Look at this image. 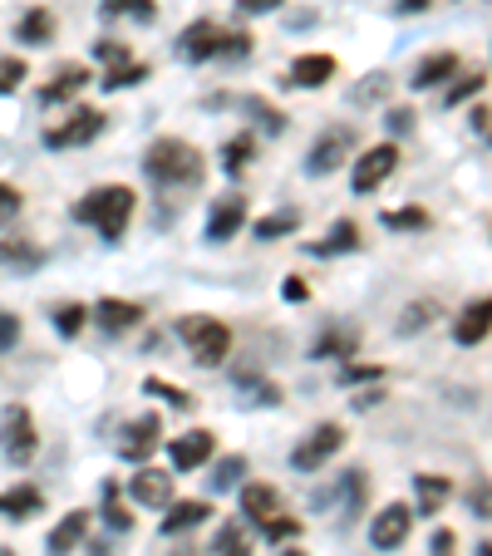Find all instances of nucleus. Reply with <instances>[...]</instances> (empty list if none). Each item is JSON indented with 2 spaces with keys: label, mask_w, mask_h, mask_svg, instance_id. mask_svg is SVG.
<instances>
[{
  "label": "nucleus",
  "mask_w": 492,
  "mask_h": 556,
  "mask_svg": "<svg viewBox=\"0 0 492 556\" xmlns=\"http://www.w3.org/2000/svg\"><path fill=\"white\" fill-rule=\"evenodd\" d=\"M261 536H267V542H296V536H300V522L281 513V517H271V522L261 527Z\"/></svg>",
  "instance_id": "42"
},
{
  "label": "nucleus",
  "mask_w": 492,
  "mask_h": 556,
  "mask_svg": "<svg viewBox=\"0 0 492 556\" xmlns=\"http://www.w3.org/2000/svg\"><path fill=\"white\" fill-rule=\"evenodd\" d=\"M44 507V492L35 488V482H15V488L0 492V517H15V522H25V517H35Z\"/></svg>",
  "instance_id": "20"
},
{
  "label": "nucleus",
  "mask_w": 492,
  "mask_h": 556,
  "mask_svg": "<svg viewBox=\"0 0 492 556\" xmlns=\"http://www.w3.org/2000/svg\"><path fill=\"white\" fill-rule=\"evenodd\" d=\"M158 434H163V424H158V414H143V418H133L129 428H124V439H118V453L129 463H148V453L158 449Z\"/></svg>",
  "instance_id": "13"
},
{
  "label": "nucleus",
  "mask_w": 492,
  "mask_h": 556,
  "mask_svg": "<svg viewBox=\"0 0 492 556\" xmlns=\"http://www.w3.org/2000/svg\"><path fill=\"white\" fill-rule=\"evenodd\" d=\"M246 222V197L242 193H226L217 197V207L207 212V242H232Z\"/></svg>",
  "instance_id": "14"
},
{
  "label": "nucleus",
  "mask_w": 492,
  "mask_h": 556,
  "mask_svg": "<svg viewBox=\"0 0 492 556\" xmlns=\"http://www.w3.org/2000/svg\"><path fill=\"white\" fill-rule=\"evenodd\" d=\"M300 232V212L296 207H281V212L257 217V242H281V236H296Z\"/></svg>",
  "instance_id": "29"
},
{
  "label": "nucleus",
  "mask_w": 492,
  "mask_h": 556,
  "mask_svg": "<svg viewBox=\"0 0 492 556\" xmlns=\"http://www.w3.org/2000/svg\"><path fill=\"white\" fill-rule=\"evenodd\" d=\"M482 85H488V75H463V79H458V85H453V89H449V94H443V104H449V108L468 104V99H472V94H482Z\"/></svg>",
  "instance_id": "41"
},
{
  "label": "nucleus",
  "mask_w": 492,
  "mask_h": 556,
  "mask_svg": "<svg viewBox=\"0 0 492 556\" xmlns=\"http://www.w3.org/2000/svg\"><path fill=\"white\" fill-rule=\"evenodd\" d=\"M385 124H389V133H409L414 129V114H409V108H389Z\"/></svg>",
  "instance_id": "51"
},
{
  "label": "nucleus",
  "mask_w": 492,
  "mask_h": 556,
  "mask_svg": "<svg viewBox=\"0 0 492 556\" xmlns=\"http://www.w3.org/2000/svg\"><path fill=\"white\" fill-rule=\"evenodd\" d=\"M428 546H433V556H453V546H458V536H453L449 527H439V532H433V542H428Z\"/></svg>",
  "instance_id": "50"
},
{
  "label": "nucleus",
  "mask_w": 492,
  "mask_h": 556,
  "mask_svg": "<svg viewBox=\"0 0 492 556\" xmlns=\"http://www.w3.org/2000/svg\"><path fill=\"white\" fill-rule=\"evenodd\" d=\"M143 389H148V395H158V399H168V404L182 409V414H193V409H197V399L187 395V389H178V385H163V379H143Z\"/></svg>",
  "instance_id": "37"
},
{
  "label": "nucleus",
  "mask_w": 492,
  "mask_h": 556,
  "mask_svg": "<svg viewBox=\"0 0 492 556\" xmlns=\"http://www.w3.org/2000/svg\"><path fill=\"white\" fill-rule=\"evenodd\" d=\"M458 75V54L453 50H439V54H428V60H418L414 65V79H409V85L414 89H439L443 79H453Z\"/></svg>",
  "instance_id": "21"
},
{
  "label": "nucleus",
  "mask_w": 492,
  "mask_h": 556,
  "mask_svg": "<svg viewBox=\"0 0 492 556\" xmlns=\"http://www.w3.org/2000/svg\"><path fill=\"white\" fill-rule=\"evenodd\" d=\"M354 143H360V133H354L350 124H345V129H325L321 139H315V148L306 153V172H311V178H325V172H335Z\"/></svg>",
  "instance_id": "8"
},
{
  "label": "nucleus",
  "mask_w": 492,
  "mask_h": 556,
  "mask_svg": "<svg viewBox=\"0 0 492 556\" xmlns=\"http://www.w3.org/2000/svg\"><path fill=\"white\" fill-rule=\"evenodd\" d=\"M212 449H217V439L207 434V428H193V434H178V439L168 443V453H172V468L178 473H193V468H203L207 458H212Z\"/></svg>",
  "instance_id": "15"
},
{
  "label": "nucleus",
  "mask_w": 492,
  "mask_h": 556,
  "mask_svg": "<svg viewBox=\"0 0 492 556\" xmlns=\"http://www.w3.org/2000/svg\"><path fill=\"white\" fill-rule=\"evenodd\" d=\"M15 340H21V321H15V315H11V311H0V354L11 350V345H15Z\"/></svg>",
  "instance_id": "48"
},
{
  "label": "nucleus",
  "mask_w": 492,
  "mask_h": 556,
  "mask_svg": "<svg viewBox=\"0 0 492 556\" xmlns=\"http://www.w3.org/2000/svg\"><path fill=\"white\" fill-rule=\"evenodd\" d=\"M143 172H148V182L153 188H163V193H187V188L203 182L207 158L187 139H158V143H148Z\"/></svg>",
  "instance_id": "1"
},
{
  "label": "nucleus",
  "mask_w": 492,
  "mask_h": 556,
  "mask_svg": "<svg viewBox=\"0 0 492 556\" xmlns=\"http://www.w3.org/2000/svg\"><path fill=\"white\" fill-rule=\"evenodd\" d=\"M143 79H148V65H133V60H124V65H114V69H104V75H99V85L104 89H129V85H143Z\"/></svg>",
  "instance_id": "33"
},
{
  "label": "nucleus",
  "mask_w": 492,
  "mask_h": 556,
  "mask_svg": "<svg viewBox=\"0 0 492 556\" xmlns=\"http://www.w3.org/2000/svg\"><path fill=\"white\" fill-rule=\"evenodd\" d=\"M129 492H133V503H143V507H172V473L139 463V473L129 478Z\"/></svg>",
  "instance_id": "12"
},
{
  "label": "nucleus",
  "mask_w": 492,
  "mask_h": 556,
  "mask_svg": "<svg viewBox=\"0 0 492 556\" xmlns=\"http://www.w3.org/2000/svg\"><path fill=\"white\" fill-rule=\"evenodd\" d=\"M246 108L261 118V129H267V133H281V129H286V114H281V108H271L267 99H246Z\"/></svg>",
  "instance_id": "43"
},
{
  "label": "nucleus",
  "mask_w": 492,
  "mask_h": 556,
  "mask_svg": "<svg viewBox=\"0 0 492 556\" xmlns=\"http://www.w3.org/2000/svg\"><path fill=\"white\" fill-rule=\"evenodd\" d=\"M89 315L99 321V331H104V335H124V331H133V325H143V306H139V300H118V296H104Z\"/></svg>",
  "instance_id": "16"
},
{
  "label": "nucleus",
  "mask_w": 492,
  "mask_h": 556,
  "mask_svg": "<svg viewBox=\"0 0 492 556\" xmlns=\"http://www.w3.org/2000/svg\"><path fill=\"white\" fill-rule=\"evenodd\" d=\"M414 497H418L414 517H433V513H443V503L453 497V482L439 478V473H414Z\"/></svg>",
  "instance_id": "18"
},
{
  "label": "nucleus",
  "mask_w": 492,
  "mask_h": 556,
  "mask_svg": "<svg viewBox=\"0 0 492 556\" xmlns=\"http://www.w3.org/2000/svg\"><path fill=\"white\" fill-rule=\"evenodd\" d=\"M178 54L187 65H207V60H242L251 54V35L242 30H222L217 21H193L178 35Z\"/></svg>",
  "instance_id": "3"
},
{
  "label": "nucleus",
  "mask_w": 492,
  "mask_h": 556,
  "mask_svg": "<svg viewBox=\"0 0 492 556\" xmlns=\"http://www.w3.org/2000/svg\"><path fill=\"white\" fill-rule=\"evenodd\" d=\"M89 536V513H65V522L50 532V556H69Z\"/></svg>",
  "instance_id": "26"
},
{
  "label": "nucleus",
  "mask_w": 492,
  "mask_h": 556,
  "mask_svg": "<svg viewBox=\"0 0 492 556\" xmlns=\"http://www.w3.org/2000/svg\"><path fill=\"white\" fill-rule=\"evenodd\" d=\"M251 158H257V133H236L222 148V168L232 172V178H242V172L251 168Z\"/></svg>",
  "instance_id": "30"
},
{
  "label": "nucleus",
  "mask_w": 492,
  "mask_h": 556,
  "mask_svg": "<svg viewBox=\"0 0 492 556\" xmlns=\"http://www.w3.org/2000/svg\"><path fill=\"white\" fill-rule=\"evenodd\" d=\"M360 503H364V478L360 473H345V522H354Z\"/></svg>",
  "instance_id": "44"
},
{
  "label": "nucleus",
  "mask_w": 492,
  "mask_h": 556,
  "mask_svg": "<svg viewBox=\"0 0 492 556\" xmlns=\"http://www.w3.org/2000/svg\"><path fill=\"white\" fill-rule=\"evenodd\" d=\"M335 79V54H300L296 65H290V85L300 89H321Z\"/></svg>",
  "instance_id": "22"
},
{
  "label": "nucleus",
  "mask_w": 492,
  "mask_h": 556,
  "mask_svg": "<svg viewBox=\"0 0 492 556\" xmlns=\"http://www.w3.org/2000/svg\"><path fill=\"white\" fill-rule=\"evenodd\" d=\"M242 513H246V522L267 527L271 517L286 513V503H281V492L271 488V482H246L242 488Z\"/></svg>",
  "instance_id": "17"
},
{
  "label": "nucleus",
  "mask_w": 492,
  "mask_h": 556,
  "mask_svg": "<svg viewBox=\"0 0 492 556\" xmlns=\"http://www.w3.org/2000/svg\"><path fill=\"white\" fill-rule=\"evenodd\" d=\"M104 133V114L99 108H75L69 118H60L54 129H44V148H85Z\"/></svg>",
  "instance_id": "7"
},
{
  "label": "nucleus",
  "mask_w": 492,
  "mask_h": 556,
  "mask_svg": "<svg viewBox=\"0 0 492 556\" xmlns=\"http://www.w3.org/2000/svg\"><path fill=\"white\" fill-rule=\"evenodd\" d=\"M354 350H360V331L340 325V331H325L321 340L311 345V360H350Z\"/></svg>",
  "instance_id": "23"
},
{
  "label": "nucleus",
  "mask_w": 492,
  "mask_h": 556,
  "mask_svg": "<svg viewBox=\"0 0 492 556\" xmlns=\"http://www.w3.org/2000/svg\"><path fill=\"white\" fill-rule=\"evenodd\" d=\"M394 168H399V148H394V143H379V148L360 153V163H354V178H350V182H354V193H360V197L379 193Z\"/></svg>",
  "instance_id": "9"
},
{
  "label": "nucleus",
  "mask_w": 492,
  "mask_h": 556,
  "mask_svg": "<svg viewBox=\"0 0 492 556\" xmlns=\"http://www.w3.org/2000/svg\"><path fill=\"white\" fill-rule=\"evenodd\" d=\"M99 11H104L108 21H118V15H129V21H139V25L158 21V5H153V0H99Z\"/></svg>",
  "instance_id": "31"
},
{
  "label": "nucleus",
  "mask_w": 492,
  "mask_h": 556,
  "mask_svg": "<svg viewBox=\"0 0 492 556\" xmlns=\"http://www.w3.org/2000/svg\"><path fill=\"white\" fill-rule=\"evenodd\" d=\"M172 556H207V552H203V546H178Z\"/></svg>",
  "instance_id": "58"
},
{
  "label": "nucleus",
  "mask_w": 492,
  "mask_h": 556,
  "mask_svg": "<svg viewBox=\"0 0 492 556\" xmlns=\"http://www.w3.org/2000/svg\"><path fill=\"white\" fill-rule=\"evenodd\" d=\"M385 94H389L385 75H370V85H360V94H354V99H360V104H364V99H385Z\"/></svg>",
  "instance_id": "52"
},
{
  "label": "nucleus",
  "mask_w": 492,
  "mask_h": 556,
  "mask_svg": "<svg viewBox=\"0 0 492 556\" xmlns=\"http://www.w3.org/2000/svg\"><path fill=\"white\" fill-rule=\"evenodd\" d=\"M472 129H478L482 139H492V114L488 108H472Z\"/></svg>",
  "instance_id": "55"
},
{
  "label": "nucleus",
  "mask_w": 492,
  "mask_h": 556,
  "mask_svg": "<svg viewBox=\"0 0 492 556\" xmlns=\"http://www.w3.org/2000/svg\"><path fill=\"white\" fill-rule=\"evenodd\" d=\"M433 315H439V306H433V300H418V306H409V311H404L399 331L414 335V331H424V325H433Z\"/></svg>",
  "instance_id": "40"
},
{
  "label": "nucleus",
  "mask_w": 492,
  "mask_h": 556,
  "mask_svg": "<svg viewBox=\"0 0 492 556\" xmlns=\"http://www.w3.org/2000/svg\"><path fill=\"white\" fill-rule=\"evenodd\" d=\"M281 296H286V300H306V296H311V286H306L300 276H290L286 286H281Z\"/></svg>",
  "instance_id": "54"
},
{
  "label": "nucleus",
  "mask_w": 492,
  "mask_h": 556,
  "mask_svg": "<svg viewBox=\"0 0 492 556\" xmlns=\"http://www.w3.org/2000/svg\"><path fill=\"white\" fill-rule=\"evenodd\" d=\"M340 449H345V428L340 424H315L311 434L296 443V453H290V468H296V473H321Z\"/></svg>",
  "instance_id": "6"
},
{
  "label": "nucleus",
  "mask_w": 492,
  "mask_h": 556,
  "mask_svg": "<svg viewBox=\"0 0 492 556\" xmlns=\"http://www.w3.org/2000/svg\"><path fill=\"white\" fill-rule=\"evenodd\" d=\"M379 222H385L389 232H424L428 212H424V207H394V212H385Z\"/></svg>",
  "instance_id": "36"
},
{
  "label": "nucleus",
  "mask_w": 492,
  "mask_h": 556,
  "mask_svg": "<svg viewBox=\"0 0 492 556\" xmlns=\"http://www.w3.org/2000/svg\"><path fill=\"white\" fill-rule=\"evenodd\" d=\"M370 404H379V389L375 385L364 389V395H354V409H370Z\"/></svg>",
  "instance_id": "57"
},
{
  "label": "nucleus",
  "mask_w": 492,
  "mask_h": 556,
  "mask_svg": "<svg viewBox=\"0 0 492 556\" xmlns=\"http://www.w3.org/2000/svg\"><path fill=\"white\" fill-rule=\"evenodd\" d=\"M276 5H281V0H236V11H242V15H271Z\"/></svg>",
  "instance_id": "53"
},
{
  "label": "nucleus",
  "mask_w": 492,
  "mask_h": 556,
  "mask_svg": "<svg viewBox=\"0 0 492 556\" xmlns=\"http://www.w3.org/2000/svg\"><path fill=\"white\" fill-rule=\"evenodd\" d=\"M0 449H5V458H11L15 468H25V463L40 453V434H35V418L25 404H11L0 414Z\"/></svg>",
  "instance_id": "5"
},
{
  "label": "nucleus",
  "mask_w": 492,
  "mask_h": 556,
  "mask_svg": "<svg viewBox=\"0 0 492 556\" xmlns=\"http://www.w3.org/2000/svg\"><path fill=\"white\" fill-rule=\"evenodd\" d=\"M478 556H492V536H488V542H478Z\"/></svg>",
  "instance_id": "59"
},
{
  "label": "nucleus",
  "mask_w": 492,
  "mask_h": 556,
  "mask_svg": "<svg viewBox=\"0 0 492 556\" xmlns=\"http://www.w3.org/2000/svg\"><path fill=\"white\" fill-rule=\"evenodd\" d=\"M178 340L187 345V354H193L203 370L222 364L226 350H232V331H226L217 315H182V321H178Z\"/></svg>",
  "instance_id": "4"
},
{
  "label": "nucleus",
  "mask_w": 492,
  "mask_h": 556,
  "mask_svg": "<svg viewBox=\"0 0 492 556\" xmlns=\"http://www.w3.org/2000/svg\"><path fill=\"white\" fill-rule=\"evenodd\" d=\"M492 335V296L468 300L458 315H453V340L458 345H482Z\"/></svg>",
  "instance_id": "11"
},
{
  "label": "nucleus",
  "mask_w": 492,
  "mask_h": 556,
  "mask_svg": "<svg viewBox=\"0 0 492 556\" xmlns=\"http://www.w3.org/2000/svg\"><path fill=\"white\" fill-rule=\"evenodd\" d=\"M340 379H345V385H379V379H385V370H379V364H345Z\"/></svg>",
  "instance_id": "45"
},
{
  "label": "nucleus",
  "mask_w": 492,
  "mask_h": 556,
  "mask_svg": "<svg viewBox=\"0 0 492 556\" xmlns=\"http://www.w3.org/2000/svg\"><path fill=\"white\" fill-rule=\"evenodd\" d=\"M0 556H11V552H5V546H0Z\"/></svg>",
  "instance_id": "60"
},
{
  "label": "nucleus",
  "mask_w": 492,
  "mask_h": 556,
  "mask_svg": "<svg viewBox=\"0 0 492 556\" xmlns=\"http://www.w3.org/2000/svg\"><path fill=\"white\" fill-rule=\"evenodd\" d=\"M0 267H15V271L44 267V246H30L21 236H0Z\"/></svg>",
  "instance_id": "27"
},
{
  "label": "nucleus",
  "mask_w": 492,
  "mask_h": 556,
  "mask_svg": "<svg viewBox=\"0 0 492 556\" xmlns=\"http://www.w3.org/2000/svg\"><path fill=\"white\" fill-rule=\"evenodd\" d=\"M94 54H99V65H104V69H114V65H124V60H129V44H118V40H94Z\"/></svg>",
  "instance_id": "46"
},
{
  "label": "nucleus",
  "mask_w": 492,
  "mask_h": 556,
  "mask_svg": "<svg viewBox=\"0 0 492 556\" xmlns=\"http://www.w3.org/2000/svg\"><path fill=\"white\" fill-rule=\"evenodd\" d=\"M212 552L217 556H251V542H246V532L236 522H222V527H217Z\"/></svg>",
  "instance_id": "34"
},
{
  "label": "nucleus",
  "mask_w": 492,
  "mask_h": 556,
  "mask_svg": "<svg viewBox=\"0 0 492 556\" xmlns=\"http://www.w3.org/2000/svg\"><path fill=\"white\" fill-rule=\"evenodd\" d=\"M89 79H94V75H89V65H60L50 85L40 89V104H65V99H75L79 89L89 85Z\"/></svg>",
  "instance_id": "19"
},
{
  "label": "nucleus",
  "mask_w": 492,
  "mask_h": 556,
  "mask_svg": "<svg viewBox=\"0 0 492 556\" xmlns=\"http://www.w3.org/2000/svg\"><path fill=\"white\" fill-rule=\"evenodd\" d=\"M242 473H246V458H242V453H226V458H217V468L207 473V488L226 492V488H236V482H242Z\"/></svg>",
  "instance_id": "32"
},
{
  "label": "nucleus",
  "mask_w": 492,
  "mask_h": 556,
  "mask_svg": "<svg viewBox=\"0 0 492 556\" xmlns=\"http://www.w3.org/2000/svg\"><path fill=\"white\" fill-rule=\"evenodd\" d=\"M25 75H30V69H25L21 54H0V94H15Z\"/></svg>",
  "instance_id": "39"
},
{
  "label": "nucleus",
  "mask_w": 492,
  "mask_h": 556,
  "mask_svg": "<svg viewBox=\"0 0 492 556\" xmlns=\"http://www.w3.org/2000/svg\"><path fill=\"white\" fill-rule=\"evenodd\" d=\"M409 527H414V507L409 503H389L375 513V522H370V542H375V552H399L409 536Z\"/></svg>",
  "instance_id": "10"
},
{
  "label": "nucleus",
  "mask_w": 492,
  "mask_h": 556,
  "mask_svg": "<svg viewBox=\"0 0 492 556\" xmlns=\"http://www.w3.org/2000/svg\"><path fill=\"white\" fill-rule=\"evenodd\" d=\"M104 522L114 527V532H129L133 517L124 513V503H118V482H104Z\"/></svg>",
  "instance_id": "38"
},
{
  "label": "nucleus",
  "mask_w": 492,
  "mask_h": 556,
  "mask_svg": "<svg viewBox=\"0 0 492 556\" xmlns=\"http://www.w3.org/2000/svg\"><path fill=\"white\" fill-rule=\"evenodd\" d=\"M207 517H212V507L203 503V497H187V503H178L168 517H163V536H178V532H193V527H203Z\"/></svg>",
  "instance_id": "24"
},
{
  "label": "nucleus",
  "mask_w": 492,
  "mask_h": 556,
  "mask_svg": "<svg viewBox=\"0 0 492 556\" xmlns=\"http://www.w3.org/2000/svg\"><path fill=\"white\" fill-rule=\"evenodd\" d=\"M15 40H21V44H35V50H40V44H50V40H54V15L44 11V5L25 11L21 25H15Z\"/></svg>",
  "instance_id": "28"
},
{
  "label": "nucleus",
  "mask_w": 492,
  "mask_h": 556,
  "mask_svg": "<svg viewBox=\"0 0 492 556\" xmlns=\"http://www.w3.org/2000/svg\"><path fill=\"white\" fill-rule=\"evenodd\" d=\"M133 207H139L133 188H124V182H108V188H94L89 197H79V203H75V222L99 227V236H104V242H118V236L129 232Z\"/></svg>",
  "instance_id": "2"
},
{
  "label": "nucleus",
  "mask_w": 492,
  "mask_h": 556,
  "mask_svg": "<svg viewBox=\"0 0 492 556\" xmlns=\"http://www.w3.org/2000/svg\"><path fill=\"white\" fill-rule=\"evenodd\" d=\"M21 203H25V197L15 193L11 182H0V217H15V212H21Z\"/></svg>",
  "instance_id": "49"
},
{
  "label": "nucleus",
  "mask_w": 492,
  "mask_h": 556,
  "mask_svg": "<svg viewBox=\"0 0 492 556\" xmlns=\"http://www.w3.org/2000/svg\"><path fill=\"white\" fill-rule=\"evenodd\" d=\"M468 507H472V517H492V482H478L468 492Z\"/></svg>",
  "instance_id": "47"
},
{
  "label": "nucleus",
  "mask_w": 492,
  "mask_h": 556,
  "mask_svg": "<svg viewBox=\"0 0 492 556\" xmlns=\"http://www.w3.org/2000/svg\"><path fill=\"white\" fill-rule=\"evenodd\" d=\"M354 246H360V227H354V222H335L331 232H325L321 242H311L306 251H311V257H345V251H354Z\"/></svg>",
  "instance_id": "25"
},
{
  "label": "nucleus",
  "mask_w": 492,
  "mask_h": 556,
  "mask_svg": "<svg viewBox=\"0 0 492 556\" xmlns=\"http://www.w3.org/2000/svg\"><path fill=\"white\" fill-rule=\"evenodd\" d=\"M428 5H433V0H394L399 15H418V11H428Z\"/></svg>",
  "instance_id": "56"
},
{
  "label": "nucleus",
  "mask_w": 492,
  "mask_h": 556,
  "mask_svg": "<svg viewBox=\"0 0 492 556\" xmlns=\"http://www.w3.org/2000/svg\"><path fill=\"white\" fill-rule=\"evenodd\" d=\"M85 306H79V300H65V306H54V331L65 335V340H75L79 331H85Z\"/></svg>",
  "instance_id": "35"
}]
</instances>
